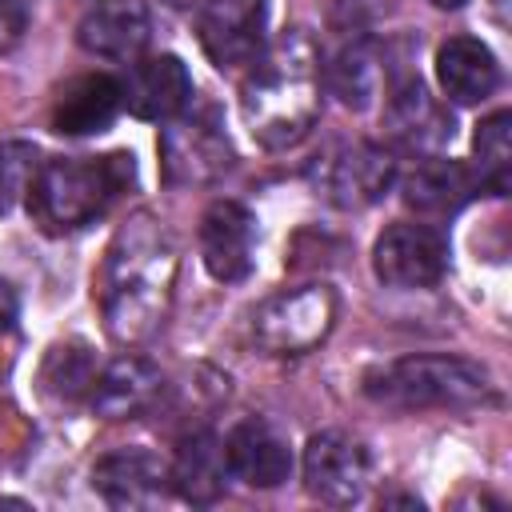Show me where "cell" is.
<instances>
[{
    "instance_id": "obj_22",
    "label": "cell",
    "mask_w": 512,
    "mask_h": 512,
    "mask_svg": "<svg viewBox=\"0 0 512 512\" xmlns=\"http://www.w3.org/2000/svg\"><path fill=\"white\" fill-rule=\"evenodd\" d=\"M324 84H328V92H332L344 108H352V112L372 108V100H376V92H380V56H376V48H372L368 40L344 44V48L332 56V64H328Z\"/></svg>"
},
{
    "instance_id": "obj_16",
    "label": "cell",
    "mask_w": 512,
    "mask_h": 512,
    "mask_svg": "<svg viewBox=\"0 0 512 512\" xmlns=\"http://www.w3.org/2000/svg\"><path fill=\"white\" fill-rule=\"evenodd\" d=\"M120 96L124 108L140 120H172L192 100V76L180 56L160 52L128 68V76L120 80Z\"/></svg>"
},
{
    "instance_id": "obj_20",
    "label": "cell",
    "mask_w": 512,
    "mask_h": 512,
    "mask_svg": "<svg viewBox=\"0 0 512 512\" xmlns=\"http://www.w3.org/2000/svg\"><path fill=\"white\" fill-rule=\"evenodd\" d=\"M436 80L452 104H484L500 84V64L492 48L476 36H452L436 48Z\"/></svg>"
},
{
    "instance_id": "obj_23",
    "label": "cell",
    "mask_w": 512,
    "mask_h": 512,
    "mask_svg": "<svg viewBox=\"0 0 512 512\" xmlns=\"http://www.w3.org/2000/svg\"><path fill=\"white\" fill-rule=\"evenodd\" d=\"M472 152H476V180L504 196L512 184V112H492L488 120L476 124L472 136Z\"/></svg>"
},
{
    "instance_id": "obj_25",
    "label": "cell",
    "mask_w": 512,
    "mask_h": 512,
    "mask_svg": "<svg viewBox=\"0 0 512 512\" xmlns=\"http://www.w3.org/2000/svg\"><path fill=\"white\" fill-rule=\"evenodd\" d=\"M40 172V148L32 140H0V216L28 200Z\"/></svg>"
},
{
    "instance_id": "obj_6",
    "label": "cell",
    "mask_w": 512,
    "mask_h": 512,
    "mask_svg": "<svg viewBox=\"0 0 512 512\" xmlns=\"http://www.w3.org/2000/svg\"><path fill=\"white\" fill-rule=\"evenodd\" d=\"M160 168L172 188L216 184L232 168V144L212 112H180L160 128Z\"/></svg>"
},
{
    "instance_id": "obj_15",
    "label": "cell",
    "mask_w": 512,
    "mask_h": 512,
    "mask_svg": "<svg viewBox=\"0 0 512 512\" xmlns=\"http://www.w3.org/2000/svg\"><path fill=\"white\" fill-rule=\"evenodd\" d=\"M224 456H228V476L252 488H280L292 476V444L264 416L240 420L224 436Z\"/></svg>"
},
{
    "instance_id": "obj_11",
    "label": "cell",
    "mask_w": 512,
    "mask_h": 512,
    "mask_svg": "<svg viewBox=\"0 0 512 512\" xmlns=\"http://www.w3.org/2000/svg\"><path fill=\"white\" fill-rule=\"evenodd\" d=\"M200 260L212 280L240 284L256 268V216L240 200H216L200 216Z\"/></svg>"
},
{
    "instance_id": "obj_21",
    "label": "cell",
    "mask_w": 512,
    "mask_h": 512,
    "mask_svg": "<svg viewBox=\"0 0 512 512\" xmlns=\"http://www.w3.org/2000/svg\"><path fill=\"white\" fill-rule=\"evenodd\" d=\"M172 488L180 500L188 504H216L228 488V456H224V440L208 428H196L180 440L176 460L168 468Z\"/></svg>"
},
{
    "instance_id": "obj_24",
    "label": "cell",
    "mask_w": 512,
    "mask_h": 512,
    "mask_svg": "<svg viewBox=\"0 0 512 512\" xmlns=\"http://www.w3.org/2000/svg\"><path fill=\"white\" fill-rule=\"evenodd\" d=\"M96 380V368H92V352L84 344H60L48 352L44 360V372H40V384L48 396L56 400H76V396H88Z\"/></svg>"
},
{
    "instance_id": "obj_3",
    "label": "cell",
    "mask_w": 512,
    "mask_h": 512,
    "mask_svg": "<svg viewBox=\"0 0 512 512\" xmlns=\"http://www.w3.org/2000/svg\"><path fill=\"white\" fill-rule=\"evenodd\" d=\"M132 176V152L40 160V172L28 188V216L52 236L76 232L100 220L112 208V200L132 184Z\"/></svg>"
},
{
    "instance_id": "obj_27",
    "label": "cell",
    "mask_w": 512,
    "mask_h": 512,
    "mask_svg": "<svg viewBox=\"0 0 512 512\" xmlns=\"http://www.w3.org/2000/svg\"><path fill=\"white\" fill-rule=\"evenodd\" d=\"M428 4H436V8H460L464 0H428Z\"/></svg>"
},
{
    "instance_id": "obj_14",
    "label": "cell",
    "mask_w": 512,
    "mask_h": 512,
    "mask_svg": "<svg viewBox=\"0 0 512 512\" xmlns=\"http://www.w3.org/2000/svg\"><path fill=\"white\" fill-rule=\"evenodd\" d=\"M152 36V12L144 0H92L76 24V40L100 60H136Z\"/></svg>"
},
{
    "instance_id": "obj_7",
    "label": "cell",
    "mask_w": 512,
    "mask_h": 512,
    "mask_svg": "<svg viewBox=\"0 0 512 512\" xmlns=\"http://www.w3.org/2000/svg\"><path fill=\"white\" fill-rule=\"evenodd\" d=\"M304 488L308 496H316L320 504H332V508H348V504H360L368 484H372V456L368 448L340 432V428H324V432H312L308 444H304Z\"/></svg>"
},
{
    "instance_id": "obj_4",
    "label": "cell",
    "mask_w": 512,
    "mask_h": 512,
    "mask_svg": "<svg viewBox=\"0 0 512 512\" xmlns=\"http://www.w3.org/2000/svg\"><path fill=\"white\" fill-rule=\"evenodd\" d=\"M364 392L396 412L468 408L488 396V372L464 356H400L368 372Z\"/></svg>"
},
{
    "instance_id": "obj_26",
    "label": "cell",
    "mask_w": 512,
    "mask_h": 512,
    "mask_svg": "<svg viewBox=\"0 0 512 512\" xmlns=\"http://www.w3.org/2000/svg\"><path fill=\"white\" fill-rule=\"evenodd\" d=\"M28 32V0H0V52H12Z\"/></svg>"
},
{
    "instance_id": "obj_1",
    "label": "cell",
    "mask_w": 512,
    "mask_h": 512,
    "mask_svg": "<svg viewBox=\"0 0 512 512\" xmlns=\"http://www.w3.org/2000/svg\"><path fill=\"white\" fill-rule=\"evenodd\" d=\"M172 280H176V248L164 224L152 212L128 216L116 228L100 268L104 332L116 344L148 340L168 316Z\"/></svg>"
},
{
    "instance_id": "obj_17",
    "label": "cell",
    "mask_w": 512,
    "mask_h": 512,
    "mask_svg": "<svg viewBox=\"0 0 512 512\" xmlns=\"http://www.w3.org/2000/svg\"><path fill=\"white\" fill-rule=\"evenodd\" d=\"M164 376L152 360L144 356H120L112 360L88 388V404L104 420H136L160 400Z\"/></svg>"
},
{
    "instance_id": "obj_10",
    "label": "cell",
    "mask_w": 512,
    "mask_h": 512,
    "mask_svg": "<svg viewBox=\"0 0 512 512\" xmlns=\"http://www.w3.org/2000/svg\"><path fill=\"white\" fill-rule=\"evenodd\" d=\"M392 184H396L392 152L380 144H368V140L340 144L320 164V192L344 212L372 208L376 200H384V192H392Z\"/></svg>"
},
{
    "instance_id": "obj_12",
    "label": "cell",
    "mask_w": 512,
    "mask_h": 512,
    "mask_svg": "<svg viewBox=\"0 0 512 512\" xmlns=\"http://www.w3.org/2000/svg\"><path fill=\"white\" fill-rule=\"evenodd\" d=\"M384 128L392 136L396 148L404 152H420V156H436L444 144H452L456 136V120L452 112L420 84V76L400 80L388 92L384 104Z\"/></svg>"
},
{
    "instance_id": "obj_18",
    "label": "cell",
    "mask_w": 512,
    "mask_h": 512,
    "mask_svg": "<svg viewBox=\"0 0 512 512\" xmlns=\"http://www.w3.org/2000/svg\"><path fill=\"white\" fill-rule=\"evenodd\" d=\"M120 108H124L120 80L108 72H88L60 88L48 124L60 136H96L116 120Z\"/></svg>"
},
{
    "instance_id": "obj_9",
    "label": "cell",
    "mask_w": 512,
    "mask_h": 512,
    "mask_svg": "<svg viewBox=\"0 0 512 512\" xmlns=\"http://www.w3.org/2000/svg\"><path fill=\"white\" fill-rule=\"evenodd\" d=\"M448 268V240L432 224H392L372 244V272L388 288H432Z\"/></svg>"
},
{
    "instance_id": "obj_13",
    "label": "cell",
    "mask_w": 512,
    "mask_h": 512,
    "mask_svg": "<svg viewBox=\"0 0 512 512\" xmlns=\"http://www.w3.org/2000/svg\"><path fill=\"white\" fill-rule=\"evenodd\" d=\"M92 488L112 508H152L168 496L172 476L168 464L148 448H116L96 460Z\"/></svg>"
},
{
    "instance_id": "obj_19",
    "label": "cell",
    "mask_w": 512,
    "mask_h": 512,
    "mask_svg": "<svg viewBox=\"0 0 512 512\" xmlns=\"http://www.w3.org/2000/svg\"><path fill=\"white\" fill-rule=\"evenodd\" d=\"M476 192H480L476 172L460 160H440V156H428L424 164H416L400 184L404 204L416 216H428V220L456 216Z\"/></svg>"
},
{
    "instance_id": "obj_2",
    "label": "cell",
    "mask_w": 512,
    "mask_h": 512,
    "mask_svg": "<svg viewBox=\"0 0 512 512\" xmlns=\"http://www.w3.org/2000/svg\"><path fill=\"white\" fill-rule=\"evenodd\" d=\"M320 92V48L304 28H288L248 64L240 80V116L256 144L280 152L312 132L320 120Z\"/></svg>"
},
{
    "instance_id": "obj_8",
    "label": "cell",
    "mask_w": 512,
    "mask_h": 512,
    "mask_svg": "<svg viewBox=\"0 0 512 512\" xmlns=\"http://www.w3.org/2000/svg\"><path fill=\"white\" fill-rule=\"evenodd\" d=\"M196 28L220 72H244L268 44V0H204Z\"/></svg>"
},
{
    "instance_id": "obj_5",
    "label": "cell",
    "mask_w": 512,
    "mask_h": 512,
    "mask_svg": "<svg viewBox=\"0 0 512 512\" xmlns=\"http://www.w3.org/2000/svg\"><path fill=\"white\" fill-rule=\"evenodd\" d=\"M336 324L332 284H300L268 296L252 312V340L268 356H304L328 340Z\"/></svg>"
}]
</instances>
